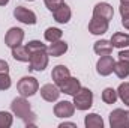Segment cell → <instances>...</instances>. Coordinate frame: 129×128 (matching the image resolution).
<instances>
[{
    "mask_svg": "<svg viewBox=\"0 0 129 128\" xmlns=\"http://www.w3.org/2000/svg\"><path fill=\"white\" fill-rule=\"evenodd\" d=\"M75 112V105L71 101H59L54 105V115L57 118H71Z\"/></svg>",
    "mask_w": 129,
    "mask_h": 128,
    "instance_id": "obj_11",
    "label": "cell"
},
{
    "mask_svg": "<svg viewBox=\"0 0 129 128\" xmlns=\"http://www.w3.org/2000/svg\"><path fill=\"white\" fill-rule=\"evenodd\" d=\"M114 65H116V60L113 59V56H111V54L101 56V59L98 60V63H96L98 74H99V75H102V77L110 75V74L114 71Z\"/></svg>",
    "mask_w": 129,
    "mask_h": 128,
    "instance_id": "obj_6",
    "label": "cell"
},
{
    "mask_svg": "<svg viewBox=\"0 0 129 128\" xmlns=\"http://www.w3.org/2000/svg\"><path fill=\"white\" fill-rule=\"evenodd\" d=\"M9 3V0H0V6H6Z\"/></svg>",
    "mask_w": 129,
    "mask_h": 128,
    "instance_id": "obj_34",
    "label": "cell"
},
{
    "mask_svg": "<svg viewBox=\"0 0 129 128\" xmlns=\"http://www.w3.org/2000/svg\"><path fill=\"white\" fill-rule=\"evenodd\" d=\"M14 17L18 21L24 23V24H36V15H35V12L30 11V9H27V8H24V6H17L14 9Z\"/></svg>",
    "mask_w": 129,
    "mask_h": 128,
    "instance_id": "obj_9",
    "label": "cell"
},
{
    "mask_svg": "<svg viewBox=\"0 0 129 128\" xmlns=\"http://www.w3.org/2000/svg\"><path fill=\"white\" fill-rule=\"evenodd\" d=\"M29 65L32 71H44L48 65V53L47 50H41V51H35L30 54L29 59Z\"/></svg>",
    "mask_w": 129,
    "mask_h": 128,
    "instance_id": "obj_5",
    "label": "cell"
},
{
    "mask_svg": "<svg viewBox=\"0 0 129 128\" xmlns=\"http://www.w3.org/2000/svg\"><path fill=\"white\" fill-rule=\"evenodd\" d=\"M111 44L113 47L116 48H125V47H129V35L128 33H122V32H117L111 36Z\"/></svg>",
    "mask_w": 129,
    "mask_h": 128,
    "instance_id": "obj_18",
    "label": "cell"
},
{
    "mask_svg": "<svg viewBox=\"0 0 129 128\" xmlns=\"http://www.w3.org/2000/svg\"><path fill=\"white\" fill-rule=\"evenodd\" d=\"M17 91L20 92L21 96H33L38 91H39V83L35 77H30V75H26L23 77L18 84H17Z\"/></svg>",
    "mask_w": 129,
    "mask_h": 128,
    "instance_id": "obj_3",
    "label": "cell"
},
{
    "mask_svg": "<svg viewBox=\"0 0 129 128\" xmlns=\"http://www.w3.org/2000/svg\"><path fill=\"white\" fill-rule=\"evenodd\" d=\"M60 88L54 83V84H44L42 88H41V96L45 99V101H48V102H54V101H57L59 99V96H60Z\"/></svg>",
    "mask_w": 129,
    "mask_h": 128,
    "instance_id": "obj_12",
    "label": "cell"
},
{
    "mask_svg": "<svg viewBox=\"0 0 129 128\" xmlns=\"http://www.w3.org/2000/svg\"><path fill=\"white\" fill-rule=\"evenodd\" d=\"M86 128H104V121L98 113H89L84 118Z\"/></svg>",
    "mask_w": 129,
    "mask_h": 128,
    "instance_id": "obj_20",
    "label": "cell"
},
{
    "mask_svg": "<svg viewBox=\"0 0 129 128\" xmlns=\"http://www.w3.org/2000/svg\"><path fill=\"white\" fill-rule=\"evenodd\" d=\"M12 57L18 62H29L30 53L26 48V45H17V47L12 48Z\"/></svg>",
    "mask_w": 129,
    "mask_h": 128,
    "instance_id": "obj_19",
    "label": "cell"
},
{
    "mask_svg": "<svg viewBox=\"0 0 129 128\" xmlns=\"http://www.w3.org/2000/svg\"><path fill=\"white\" fill-rule=\"evenodd\" d=\"M122 3H129V0H120Z\"/></svg>",
    "mask_w": 129,
    "mask_h": 128,
    "instance_id": "obj_35",
    "label": "cell"
},
{
    "mask_svg": "<svg viewBox=\"0 0 129 128\" xmlns=\"http://www.w3.org/2000/svg\"><path fill=\"white\" fill-rule=\"evenodd\" d=\"M117 91H114L113 88H105L104 89V92H102V101L105 102V104H114L116 101H117Z\"/></svg>",
    "mask_w": 129,
    "mask_h": 128,
    "instance_id": "obj_23",
    "label": "cell"
},
{
    "mask_svg": "<svg viewBox=\"0 0 129 128\" xmlns=\"http://www.w3.org/2000/svg\"><path fill=\"white\" fill-rule=\"evenodd\" d=\"M44 36H45V41H48V42H56V41H60L62 39V36H63V32L60 30V29H57V27H48L45 33H44Z\"/></svg>",
    "mask_w": 129,
    "mask_h": 128,
    "instance_id": "obj_22",
    "label": "cell"
},
{
    "mask_svg": "<svg viewBox=\"0 0 129 128\" xmlns=\"http://www.w3.org/2000/svg\"><path fill=\"white\" fill-rule=\"evenodd\" d=\"M111 128H129V110L116 109L110 113Z\"/></svg>",
    "mask_w": 129,
    "mask_h": 128,
    "instance_id": "obj_4",
    "label": "cell"
},
{
    "mask_svg": "<svg viewBox=\"0 0 129 128\" xmlns=\"http://www.w3.org/2000/svg\"><path fill=\"white\" fill-rule=\"evenodd\" d=\"M26 48L29 50V53L32 54L35 51H41V50H47L48 47L45 44H42L41 41H30L29 44H26Z\"/></svg>",
    "mask_w": 129,
    "mask_h": 128,
    "instance_id": "obj_26",
    "label": "cell"
},
{
    "mask_svg": "<svg viewBox=\"0 0 129 128\" xmlns=\"http://www.w3.org/2000/svg\"><path fill=\"white\" fill-rule=\"evenodd\" d=\"M69 75H71V71H69V68L64 66V65H57V66H54V68H53V72H51V78L54 80V83H56L57 86L63 81L66 77H69Z\"/></svg>",
    "mask_w": 129,
    "mask_h": 128,
    "instance_id": "obj_16",
    "label": "cell"
},
{
    "mask_svg": "<svg viewBox=\"0 0 129 128\" xmlns=\"http://www.w3.org/2000/svg\"><path fill=\"white\" fill-rule=\"evenodd\" d=\"M119 57H120L122 60H126V62H129V50H122V51L119 53Z\"/></svg>",
    "mask_w": 129,
    "mask_h": 128,
    "instance_id": "obj_31",
    "label": "cell"
},
{
    "mask_svg": "<svg viewBox=\"0 0 129 128\" xmlns=\"http://www.w3.org/2000/svg\"><path fill=\"white\" fill-rule=\"evenodd\" d=\"M59 127H60V128H64V127H77V124H74V122H63V124H60Z\"/></svg>",
    "mask_w": 129,
    "mask_h": 128,
    "instance_id": "obj_33",
    "label": "cell"
},
{
    "mask_svg": "<svg viewBox=\"0 0 129 128\" xmlns=\"http://www.w3.org/2000/svg\"><path fill=\"white\" fill-rule=\"evenodd\" d=\"M44 3H45V6L53 12V11H56L59 6H62L64 3V0H44Z\"/></svg>",
    "mask_w": 129,
    "mask_h": 128,
    "instance_id": "obj_28",
    "label": "cell"
},
{
    "mask_svg": "<svg viewBox=\"0 0 129 128\" xmlns=\"http://www.w3.org/2000/svg\"><path fill=\"white\" fill-rule=\"evenodd\" d=\"M74 105L77 110H89L93 105V92L89 88H80V91L74 95Z\"/></svg>",
    "mask_w": 129,
    "mask_h": 128,
    "instance_id": "obj_2",
    "label": "cell"
},
{
    "mask_svg": "<svg viewBox=\"0 0 129 128\" xmlns=\"http://www.w3.org/2000/svg\"><path fill=\"white\" fill-rule=\"evenodd\" d=\"M120 15L122 17H129V3H122L120 5Z\"/></svg>",
    "mask_w": 129,
    "mask_h": 128,
    "instance_id": "obj_29",
    "label": "cell"
},
{
    "mask_svg": "<svg viewBox=\"0 0 129 128\" xmlns=\"http://www.w3.org/2000/svg\"><path fill=\"white\" fill-rule=\"evenodd\" d=\"M114 74L119 78H126V77H129V62L122 60V59L119 62H116V65H114Z\"/></svg>",
    "mask_w": 129,
    "mask_h": 128,
    "instance_id": "obj_21",
    "label": "cell"
},
{
    "mask_svg": "<svg viewBox=\"0 0 129 128\" xmlns=\"http://www.w3.org/2000/svg\"><path fill=\"white\" fill-rule=\"evenodd\" d=\"M11 84H12V81H11L9 74H8V72L0 74V91H6V89H9Z\"/></svg>",
    "mask_w": 129,
    "mask_h": 128,
    "instance_id": "obj_27",
    "label": "cell"
},
{
    "mask_svg": "<svg viewBox=\"0 0 129 128\" xmlns=\"http://www.w3.org/2000/svg\"><path fill=\"white\" fill-rule=\"evenodd\" d=\"M89 32L92 35H104L108 32V21L93 17L89 23Z\"/></svg>",
    "mask_w": 129,
    "mask_h": 128,
    "instance_id": "obj_13",
    "label": "cell"
},
{
    "mask_svg": "<svg viewBox=\"0 0 129 128\" xmlns=\"http://www.w3.org/2000/svg\"><path fill=\"white\" fill-rule=\"evenodd\" d=\"M117 95L120 96V99L123 101V104H126L129 107V83H122L117 89Z\"/></svg>",
    "mask_w": 129,
    "mask_h": 128,
    "instance_id": "obj_24",
    "label": "cell"
},
{
    "mask_svg": "<svg viewBox=\"0 0 129 128\" xmlns=\"http://www.w3.org/2000/svg\"><path fill=\"white\" fill-rule=\"evenodd\" d=\"M53 15H54V20L57 21V23H60V24H66L69 20H71V15H72V12H71V8L63 3L62 6H59L56 11H53Z\"/></svg>",
    "mask_w": 129,
    "mask_h": 128,
    "instance_id": "obj_14",
    "label": "cell"
},
{
    "mask_svg": "<svg viewBox=\"0 0 129 128\" xmlns=\"http://www.w3.org/2000/svg\"><path fill=\"white\" fill-rule=\"evenodd\" d=\"M11 110L12 113L20 118L21 121H24V124L27 127H33L36 124V115L32 112V107H30V102L26 99V96H20V98H15L11 104Z\"/></svg>",
    "mask_w": 129,
    "mask_h": 128,
    "instance_id": "obj_1",
    "label": "cell"
},
{
    "mask_svg": "<svg viewBox=\"0 0 129 128\" xmlns=\"http://www.w3.org/2000/svg\"><path fill=\"white\" fill-rule=\"evenodd\" d=\"M24 39V30L20 29V27H11L8 32H6V36H5V44L9 47V48H14L17 45H21Z\"/></svg>",
    "mask_w": 129,
    "mask_h": 128,
    "instance_id": "obj_7",
    "label": "cell"
},
{
    "mask_svg": "<svg viewBox=\"0 0 129 128\" xmlns=\"http://www.w3.org/2000/svg\"><path fill=\"white\" fill-rule=\"evenodd\" d=\"M122 24H123L125 29L129 30V17H122Z\"/></svg>",
    "mask_w": 129,
    "mask_h": 128,
    "instance_id": "obj_32",
    "label": "cell"
},
{
    "mask_svg": "<svg viewBox=\"0 0 129 128\" xmlns=\"http://www.w3.org/2000/svg\"><path fill=\"white\" fill-rule=\"evenodd\" d=\"M68 51V44L64 41H56V42H51L47 48V53L48 56H53V57H60L63 56L64 53Z\"/></svg>",
    "mask_w": 129,
    "mask_h": 128,
    "instance_id": "obj_15",
    "label": "cell"
},
{
    "mask_svg": "<svg viewBox=\"0 0 129 128\" xmlns=\"http://www.w3.org/2000/svg\"><path fill=\"white\" fill-rule=\"evenodd\" d=\"M8 71H9V65H8V62L0 59V74H3V72H8Z\"/></svg>",
    "mask_w": 129,
    "mask_h": 128,
    "instance_id": "obj_30",
    "label": "cell"
},
{
    "mask_svg": "<svg viewBox=\"0 0 129 128\" xmlns=\"http://www.w3.org/2000/svg\"><path fill=\"white\" fill-rule=\"evenodd\" d=\"M14 122V116L9 112H0V128H9Z\"/></svg>",
    "mask_w": 129,
    "mask_h": 128,
    "instance_id": "obj_25",
    "label": "cell"
},
{
    "mask_svg": "<svg viewBox=\"0 0 129 128\" xmlns=\"http://www.w3.org/2000/svg\"><path fill=\"white\" fill-rule=\"evenodd\" d=\"M93 50H95V53L99 54V56H107V54H111L113 53V44H111V41L101 39V41H96L95 42Z\"/></svg>",
    "mask_w": 129,
    "mask_h": 128,
    "instance_id": "obj_17",
    "label": "cell"
},
{
    "mask_svg": "<svg viewBox=\"0 0 129 128\" xmlns=\"http://www.w3.org/2000/svg\"><path fill=\"white\" fill-rule=\"evenodd\" d=\"M93 17L96 18H101V20H105V21H111L113 17H114V9L110 3L107 2H101L98 3L96 6L93 8Z\"/></svg>",
    "mask_w": 129,
    "mask_h": 128,
    "instance_id": "obj_8",
    "label": "cell"
},
{
    "mask_svg": "<svg viewBox=\"0 0 129 128\" xmlns=\"http://www.w3.org/2000/svg\"><path fill=\"white\" fill-rule=\"evenodd\" d=\"M29 2H33V0H29Z\"/></svg>",
    "mask_w": 129,
    "mask_h": 128,
    "instance_id": "obj_36",
    "label": "cell"
},
{
    "mask_svg": "<svg viewBox=\"0 0 129 128\" xmlns=\"http://www.w3.org/2000/svg\"><path fill=\"white\" fill-rule=\"evenodd\" d=\"M59 88H60V92H63L66 95H75L78 91H80V88H81V83H80V80H77L75 77H66L63 81L59 84Z\"/></svg>",
    "mask_w": 129,
    "mask_h": 128,
    "instance_id": "obj_10",
    "label": "cell"
}]
</instances>
